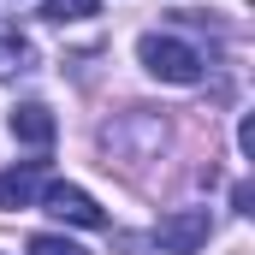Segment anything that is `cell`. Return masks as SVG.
I'll list each match as a JSON object with an SVG mask.
<instances>
[{"instance_id":"cell-1","label":"cell","mask_w":255,"mask_h":255,"mask_svg":"<svg viewBox=\"0 0 255 255\" xmlns=\"http://www.w3.org/2000/svg\"><path fill=\"white\" fill-rule=\"evenodd\" d=\"M136 60L148 65L160 83H196L202 77V54H196L190 42H178V36H160V30H148L136 42Z\"/></svg>"},{"instance_id":"cell-2","label":"cell","mask_w":255,"mask_h":255,"mask_svg":"<svg viewBox=\"0 0 255 255\" xmlns=\"http://www.w3.org/2000/svg\"><path fill=\"white\" fill-rule=\"evenodd\" d=\"M208 232H214L208 208H178V214H166V220L154 226V250H166V255H196L202 244H208Z\"/></svg>"},{"instance_id":"cell-3","label":"cell","mask_w":255,"mask_h":255,"mask_svg":"<svg viewBox=\"0 0 255 255\" xmlns=\"http://www.w3.org/2000/svg\"><path fill=\"white\" fill-rule=\"evenodd\" d=\"M42 208H48L54 220H71V226H89V232H101V226H107L101 202H95L89 190H77V184H48V190H42Z\"/></svg>"},{"instance_id":"cell-4","label":"cell","mask_w":255,"mask_h":255,"mask_svg":"<svg viewBox=\"0 0 255 255\" xmlns=\"http://www.w3.org/2000/svg\"><path fill=\"white\" fill-rule=\"evenodd\" d=\"M42 190H48V166L42 160H24V166L0 172V208H30Z\"/></svg>"},{"instance_id":"cell-5","label":"cell","mask_w":255,"mask_h":255,"mask_svg":"<svg viewBox=\"0 0 255 255\" xmlns=\"http://www.w3.org/2000/svg\"><path fill=\"white\" fill-rule=\"evenodd\" d=\"M6 125H12L18 142H30V148H48V142H54V130H60V125H54V113H48L42 101H18Z\"/></svg>"},{"instance_id":"cell-6","label":"cell","mask_w":255,"mask_h":255,"mask_svg":"<svg viewBox=\"0 0 255 255\" xmlns=\"http://www.w3.org/2000/svg\"><path fill=\"white\" fill-rule=\"evenodd\" d=\"M30 42L12 30V24H0V77H12V71H30Z\"/></svg>"},{"instance_id":"cell-7","label":"cell","mask_w":255,"mask_h":255,"mask_svg":"<svg viewBox=\"0 0 255 255\" xmlns=\"http://www.w3.org/2000/svg\"><path fill=\"white\" fill-rule=\"evenodd\" d=\"M42 18H54V24H77V18H95V0H48V6H42Z\"/></svg>"},{"instance_id":"cell-8","label":"cell","mask_w":255,"mask_h":255,"mask_svg":"<svg viewBox=\"0 0 255 255\" xmlns=\"http://www.w3.org/2000/svg\"><path fill=\"white\" fill-rule=\"evenodd\" d=\"M30 255H89V250L71 244V238H54V232H36L30 238Z\"/></svg>"},{"instance_id":"cell-9","label":"cell","mask_w":255,"mask_h":255,"mask_svg":"<svg viewBox=\"0 0 255 255\" xmlns=\"http://www.w3.org/2000/svg\"><path fill=\"white\" fill-rule=\"evenodd\" d=\"M232 208H238V214H255V190H250V184H244V178L232 184Z\"/></svg>"},{"instance_id":"cell-10","label":"cell","mask_w":255,"mask_h":255,"mask_svg":"<svg viewBox=\"0 0 255 255\" xmlns=\"http://www.w3.org/2000/svg\"><path fill=\"white\" fill-rule=\"evenodd\" d=\"M238 148L255 154V119H250V113H244V125H238Z\"/></svg>"}]
</instances>
